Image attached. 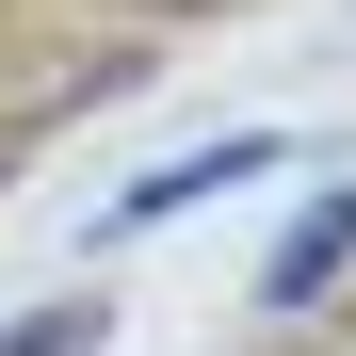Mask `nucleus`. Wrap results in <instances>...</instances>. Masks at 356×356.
Instances as JSON below:
<instances>
[{
    "label": "nucleus",
    "mask_w": 356,
    "mask_h": 356,
    "mask_svg": "<svg viewBox=\"0 0 356 356\" xmlns=\"http://www.w3.org/2000/svg\"><path fill=\"white\" fill-rule=\"evenodd\" d=\"M340 259H356V195H324V211H308V227L275 243V308H291V291H324Z\"/></svg>",
    "instance_id": "nucleus-1"
}]
</instances>
